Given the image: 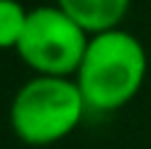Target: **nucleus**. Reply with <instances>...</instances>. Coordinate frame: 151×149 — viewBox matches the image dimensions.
<instances>
[{
	"instance_id": "nucleus-1",
	"label": "nucleus",
	"mask_w": 151,
	"mask_h": 149,
	"mask_svg": "<svg viewBox=\"0 0 151 149\" xmlns=\"http://www.w3.org/2000/svg\"><path fill=\"white\" fill-rule=\"evenodd\" d=\"M146 69L149 59L143 43L125 29H109L90 35L74 83L85 99L88 112L109 115L127 107L138 96Z\"/></svg>"
},
{
	"instance_id": "nucleus-2",
	"label": "nucleus",
	"mask_w": 151,
	"mask_h": 149,
	"mask_svg": "<svg viewBox=\"0 0 151 149\" xmlns=\"http://www.w3.org/2000/svg\"><path fill=\"white\" fill-rule=\"evenodd\" d=\"M85 115L88 107L74 77L32 75L13 93L8 123L21 144L40 149L72 136Z\"/></svg>"
},
{
	"instance_id": "nucleus-3",
	"label": "nucleus",
	"mask_w": 151,
	"mask_h": 149,
	"mask_svg": "<svg viewBox=\"0 0 151 149\" xmlns=\"http://www.w3.org/2000/svg\"><path fill=\"white\" fill-rule=\"evenodd\" d=\"M90 35L58 5H37L27 16L16 45L19 59L42 77H74L88 51Z\"/></svg>"
},
{
	"instance_id": "nucleus-4",
	"label": "nucleus",
	"mask_w": 151,
	"mask_h": 149,
	"mask_svg": "<svg viewBox=\"0 0 151 149\" xmlns=\"http://www.w3.org/2000/svg\"><path fill=\"white\" fill-rule=\"evenodd\" d=\"M56 5L88 35H101L109 29H119L122 19L127 16L130 0H56Z\"/></svg>"
},
{
	"instance_id": "nucleus-5",
	"label": "nucleus",
	"mask_w": 151,
	"mask_h": 149,
	"mask_svg": "<svg viewBox=\"0 0 151 149\" xmlns=\"http://www.w3.org/2000/svg\"><path fill=\"white\" fill-rule=\"evenodd\" d=\"M29 11L19 0H0V51H16Z\"/></svg>"
}]
</instances>
